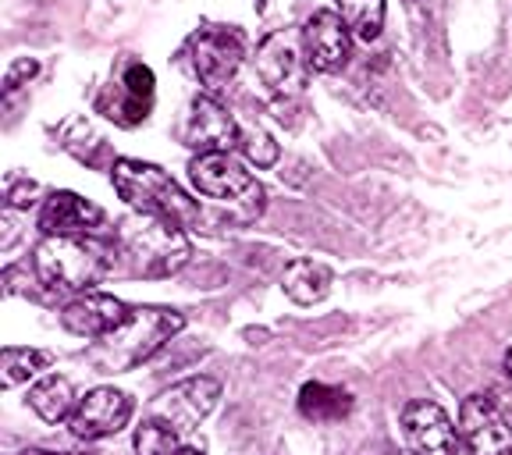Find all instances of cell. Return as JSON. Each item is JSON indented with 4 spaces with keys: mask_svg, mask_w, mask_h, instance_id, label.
<instances>
[{
    "mask_svg": "<svg viewBox=\"0 0 512 455\" xmlns=\"http://www.w3.org/2000/svg\"><path fill=\"white\" fill-rule=\"evenodd\" d=\"M114 256H118V246L96 235H43V242L32 253V271L47 292L82 296L107 278Z\"/></svg>",
    "mask_w": 512,
    "mask_h": 455,
    "instance_id": "6da1fadb",
    "label": "cell"
},
{
    "mask_svg": "<svg viewBox=\"0 0 512 455\" xmlns=\"http://www.w3.org/2000/svg\"><path fill=\"white\" fill-rule=\"evenodd\" d=\"M182 328L185 317L178 310L136 306L121 328H114L89 349V360L100 374H125V370H136L139 363L153 360Z\"/></svg>",
    "mask_w": 512,
    "mask_h": 455,
    "instance_id": "7a4b0ae2",
    "label": "cell"
},
{
    "mask_svg": "<svg viewBox=\"0 0 512 455\" xmlns=\"http://www.w3.org/2000/svg\"><path fill=\"white\" fill-rule=\"evenodd\" d=\"M111 182L118 196L136 210V214H150L160 221H171L178 228H200L203 210L192 200L189 192L175 182L164 168L146 164V160H114L111 164Z\"/></svg>",
    "mask_w": 512,
    "mask_h": 455,
    "instance_id": "3957f363",
    "label": "cell"
},
{
    "mask_svg": "<svg viewBox=\"0 0 512 455\" xmlns=\"http://www.w3.org/2000/svg\"><path fill=\"white\" fill-rule=\"evenodd\" d=\"M118 256L132 278H171L189 264L192 246L185 228L150 214H136L121 221Z\"/></svg>",
    "mask_w": 512,
    "mask_h": 455,
    "instance_id": "277c9868",
    "label": "cell"
},
{
    "mask_svg": "<svg viewBox=\"0 0 512 455\" xmlns=\"http://www.w3.org/2000/svg\"><path fill=\"white\" fill-rule=\"evenodd\" d=\"M189 182L200 196H207L221 210H228V221L235 224H253L256 217L264 214V185L256 182V175H249L239 160H232L228 153H200V157H192Z\"/></svg>",
    "mask_w": 512,
    "mask_h": 455,
    "instance_id": "5b68a950",
    "label": "cell"
},
{
    "mask_svg": "<svg viewBox=\"0 0 512 455\" xmlns=\"http://www.w3.org/2000/svg\"><path fill=\"white\" fill-rule=\"evenodd\" d=\"M313 64L306 57L303 29H278L271 32L256 50V75L271 86L274 96H299L310 82Z\"/></svg>",
    "mask_w": 512,
    "mask_h": 455,
    "instance_id": "8992f818",
    "label": "cell"
},
{
    "mask_svg": "<svg viewBox=\"0 0 512 455\" xmlns=\"http://www.w3.org/2000/svg\"><path fill=\"white\" fill-rule=\"evenodd\" d=\"M217 399H221V384L214 377H189V381L171 384L168 392H160L150 402L146 416L178 434H189L214 413Z\"/></svg>",
    "mask_w": 512,
    "mask_h": 455,
    "instance_id": "52a82bcc",
    "label": "cell"
},
{
    "mask_svg": "<svg viewBox=\"0 0 512 455\" xmlns=\"http://www.w3.org/2000/svg\"><path fill=\"white\" fill-rule=\"evenodd\" d=\"M246 47H242V36L235 29H200L189 40V64L196 79L210 89H221L235 79Z\"/></svg>",
    "mask_w": 512,
    "mask_h": 455,
    "instance_id": "ba28073f",
    "label": "cell"
},
{
    "mask_svg": "<svg viewBox=\"0 0 512 455\" xmlns=\"http://www.w3.org/2000/svg\"><path fill=\"white\" fill-rule=\"evenodd\" d=\"M459 441L466 455H512V427L495 399L470 395L459 409Z\"/></svg>",
    "mask_w": 512,
    "mask_h": 455,
    "instance_id": "9c48e42d",
    "label": "cell"
},
{
    "mask_svg": "<svg viewBox=\"0 0 512 455\" xmlns=\"http://www.w3.org/2000/svg\"><path fill=\"white\" fill-rule=\"evenodd\" d=\"M132 420V399L118 388H93L79 399L75 413L68 416L75 438L82 441H100L118 434L121 427Z\"/></svg>",
    "mask_w": 512,
    "mask_h": 455,
    "instance_id": "30bf717a",
    "label": "cell"
},
{
    "mask_svg": "<svg viewBox=\"0 0 512 455\" xmlns=\"http://www.w3.org/2000/svg\"><path fill=\"white\" fill-rule=\"evenodd\" d=\"M242 125L228 114V107H221L214 96H196L189 107V118L182 128V143L189 150L200 153H228L232 146H239Z\"/></svg>",
    "mask_w": 512,
    "mask_h": 455,
    "instance_id": "8fae6325",
    "label": "cell"
},
{
    "mask_svg": "<svg viewBox=\"0 0 512 455\" xmlns=\"http://www.w3.org/2000/svg\"><path fill=\"white\" fill-rule=\"evenodd\" d=\"M402 431L416 455H456L463 445L448 413L431 399H413L402 409Z\"/></svg>",
    "mask_w": 512,
    "mask_h": 455,
    "instance_id": "7c38bea8",
    "label": "cell"
},
{
    "mask_svg": "<svg viewBox=\"0 0 512 455\" xmlns=\"http://www.w3.org/2000/svg\"><path fill=\"white\" fill-rule=\"evenodd\" d=\"M96 107L125 128L146 121V114H150V107H153V72L146 64L128 61L121 82L107 89V93L96 100Z\"/></svg>",
    "mask_w": 512,
    "mask_h": 455,
    "instance_id": "4fadbf2b",
    "label": "cell"
},
{
    "mask_svg": "<svg viewBox=\"0 0 512 455\" xmlns=\"http://www.w3.org/2000/svg\"><path fill=\"white\" fill-rule=\"evenodd\" d=\"M303 43L306 57H310L313 72H342L345 61H349L352 47V32L342 22L338 11H317V15L306 18L303 25Z\"/></svg>",
    "mask_w": 512,
    "mask_h": 455,
    "instance_id": "5bb4252c",
    "label": "cell"
},
{
    "mask_svg": "<svg viewBox=\"0 0 512 455\" xmlns=\"http://www.w3.org/2000/svg\"><path fill=\"white\" fill-rule=\"evenodd\" d=\"M128 306L121 299L107 296V292H82L75 296L72 303L64 306L61 313V324L72 335H82V338H104L111 335L114 328H121L128 320Z\"/></svg>",
    "mask_w": 512,
    "mask_h": 455,
    "instance_id": "9a60e30c",
    "label": "cell"
},
{
    "mask_svg": "<svg viewBox=\"0 0 512 455\" xmlns=\"http://www.w3.org/2000/svg\"><path fill=\"white\" fill-rule=\"evenodd\" d=\"M104 224V210L82 200L79 192H50L40 210L43 235H89Z\"/></svg>",
    "mask_w": 512,
    "mask_h": 455,
    "instance_id": "2e32d148",
    "label": "cell"
},
{
    "mask_svg": "<svg viewBox=\"0 0 512 455\" xmlns=\"http://www.w3.org/2000/svg\"><path fill=\"white\" fill-rule=\"evenodd\" d=\"M281 292H285L292 303L313 306L320 299H328L331 292V271L317 260H292L281 274Z\"/></svg>",
    "mask_w": 512,
    "mask_h": 455,
    "instance_id": "e0dca14e",
    "label": "cell"
},
{
    "mask_svg": "<svg viewBox=\"0 0 512 455\" xmlns=\"http://www.w3.org/2000/svg\"><path fill=\"white\" fill-rule=\"evenodd\" d=\"M299 413L313 424H338L352 413V395L345 388H335V384L310 381L299 392Z\"/></svg>",
    "mask_w": 512,
    "mask_h": 455,
    "instance_id": "ac0fdd59",
    "label": "cell"
},
{
    "mask_svg": "<svg viewBox=\"0 0 512 455\" xmlns=\"http://www.w3.org/2000/svg\"><path fill=\"white\" fill-rule=\"evenodd\" d=\"M29 406H32V413L40 416V420L57 424V420H64V416H72L79 402H75V388H72V381H68V377L47 374L29 388Z\"/></svg>",
    "mask_w": 512,
    "mask_h": 455,
    "instance_id": "d6986e66",
    "label": "cell"
},
{
    "mask_svg": "<svg viewBox=\"0 0 512 455\" xmlns=\"http://www.w3.org/2000/svg\"><path fill=\"white\" fill-rule=\"evenodd\" d=\"M50 363H54L50 352L15 349V345H8V349L0 352V381H4V388H15V384H25L29 377L43 374Z\"/></svg>",
    "mask_w": 512,
    "mask_h": 455,
    "instance_id": "ffe728a7",
    "label": "cell"
},
{
    "mask_svg": "<svg viewBox=\"0 0 512 455\" xmlns=\"http://www.w3.org/2000/svg\"><path fill=\"white\" fill-rule=\"evenodd\" d=\"M338 15L356 40H377L384 25V0H338Z\"/></svg>",
    "mask_w": 512,
    "mask_h": 455,
    "instance_id": "44dd1931",
    "label": "cell"
},
{
    "mask_svg": "<svg viewBox=\"0 0 512 455\" xmlns=\"http://www.w3.org/2000/svg\"><path fill=\"white\" fill-rule=\"evenodd\" d=\"M178 438H182L178 431H171V427L157 424V420H150V416H146L143 427L136 431V452L139 455H178V452H182Z\"/></svg>",
    "mask_w": 512,
    "mask_h": 455,
    "instance_id": "7402d4cb",
    "label": "cell"
},
{
    "mask_svg": "<svg viewBox=\"0 0 512 455\" xmlns=\"http://www.w3.org/2000/svg\"><path fill=\"white\" fill-rule=\"evenodd\" d=\"M239 146L249 157V164H256V168H271V164H278V143H274L260 125H242Z\"/></svg>",
    "mask_w": 512,
    "mask_h": 455,
    "instance_id": "603a6c76",
    "label": "cell"
},
{
    "mask_svg": "<svg viewBox=\"0 0 512 455\" xmlns=\"http://www.w3.org/2000/svg\"><path fill=\"white\" fill-rule=\"evenodd\" d=\"M36 72H40V61H32V57H18V61L8 68V79H4V93L11 96L18 86H22V82H29Z\"/></svg>",
    "mask_w": 512,
    "mask_h": 455,
    "instance_id": "cb8c5ba5",
    "label": "cell"
},
{
    "mask_svg": "<svg viewBox=\"0 0 512 455\" xmlns=\"http://www.w3.org/2000/svg\"><path fill=\"white\" fill-rule=\"evenodd\" d=\"M40 196V185L25 182V178H11L8 182V207H29Z\"/></svg>",
    "mask_w": 512,
    "mask_h": 455,
    "instance_id": "d4e9b609",
    "label": "cell"
},
{
    "mask_svg": "<svg viewBox=\"0 0 512 455\" xmlns=\"http://www.w3.org/2000/svg\"><path fill=\"white\" fill-rule=\"evenodd\" d=\"M18 455H72V452H43V448H25V452Z\"/></svg>",
    "mask_w": 512,
    "mask_h": 455,
    "instance_id": "484cf974",
    "label": "cell"
},
{
    "mask_svg": "<svg viewBox=\"0 0 512 455\" xmlns=\"http://www.w3.org/2000/svg\"><path fill=\"white\" fill-rule=\"evenodd\" d=\"M505 374L512 377V345H509V349H505Z\"/></svg>",
    "mask_w": 512,
    "mask_h": 455,
    "instance_id": "4316f807",
    "label": "cell"
},
{
    "mask_svg": "<svg viewBox=\"0 0 512 455\" xmlns=\"http://www.w3.org/2000/svg\"><path fill=\"white\" fill-rule=\"evenodd\" d=\"M178 455H203V452H200V448H182Z\"/></svg>",
    "mask_w": 512,
    "mask_h": 455,
    "instance_id": "83f0119b",
    "label": "cell"
},
{
    "mask_svg": "<svg viewBox=\"0 0 512 455\" xmlns=\"http://www.w3.org/2000/svg\"><path fill=\"white\" fill-rule=\"evenodd\" d=\"M395 455H416V452H413V448H409V452H395Z\"/></svg>",
    "mask_w": 512,
    "mask_h": 455,
    "instance_id": "f1b7e54d",
    "label": "cell"
}]
</instances>
